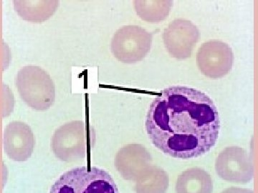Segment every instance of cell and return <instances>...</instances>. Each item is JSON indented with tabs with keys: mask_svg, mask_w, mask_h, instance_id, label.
<instances>
[{
	"mask_svg": "<svg viewBox=\"0 0 258 193\" xmlns=\"http://www.w3.org/2000/svg\"><path fill=\"white\" fill-rule=\"evenodd\" d=\"M35 140L31 128L21 121H13L5 127L3 133V148L7 156L16 162L30 158Z\"/></svg>",
	"mask_w": 258,
	"mask_h": 193,
	"instance_id": "9",
	"label": "cell"
},
{
	"mask_svg": "<svg viewBox=\"0 0 258 193\" xmlns=\"http://www.w3.org/2000/svg\"><path fill=\"white\" fill-rule=\"evenodd\" d=\"M152 161V155L145 147L139 144H130L117 152L115 166L123 179L136 181L150 167Z\"/></svg>",
	"mask_w": 258,
	"mask_h": 193,
	"instance_id": "10",
	"label": "cell"
},
{
	"mask_svg": "<svg viewBox=\"0 0 258 193\" xmlns=\"http://www.w3.org/2000/svg\"><path fill=\"white\" fill-rule=\"evenodd\" d=\"M15 85L24 103L35 111H47L55 103V84L41 67L28 65L20 69Z\"/></svg>",
	"mask_w": 258,
	"mask_h": 193,
	"instance_id": "2",
	"label": "cell"
},
{
	"mask_svg": "<svg viewBox=\"0 0 258 193\" xmlns=\"http://www.w3.org/2000/svg\"><path fill=\"white\" fill-rule=\"evenodd\" d=\"M152 40V34L142 27L125 25L113 35L111 52L115 58L123 63H137L149 53Z\"/></svg>",
	"mask_w": 258,
	"mask_h": 193,
	"instance_id": "5",
	"label": "cell"
},
{
	"mask_svg": "<svg viewBox=\"0 0 258 193\" xmlns=\"http://www.w3.org/2000/svg\"><path fill=\"white\" fill-rule=\"evenodd\" d=\"M170 0H136L134 9L137 15L144 21L158 23L164 21L170 13L173 7Z\"/></svg>",
	"mask_w": 258,
	"mask_h": 193,
	"instance_id": "14",
	"label": "cell"
},
{
	"mask_svg": "<svg viewBox=\"0 0 258 193\" xmlns=\"http://www.w3.org/2000/svg\"><path fill=\"white\" fill-rule=\"evenodd\" d=\"M215 170L219 177L227 182L247 184L253 178L252 159L242 147H226L217 157Z\"/></svg>",
	"mask_w": 258,
	"mask_h": 193,
	"instance_id": "6",
	"label": "cell"
},
{
	"mask_svg": "<svg viewBox=\"0 0 258 193\" xmlns=\"http://www.w3.org/2000/svg\"><path fill=\"white\" fill-rule=\"evenodd\" d=\"M50 193H120L107 171L96 167H76L64 172L51 187Z\"/></svg>",
	"mask_w": 258,
	"mask_h": 193,
	"instance_id": "3",
	"label": "cell"
},
{
	"mask_svg": "<svg viewBox=\"0 0 258 193\" xmlns=\"http://www.w3.org/2000/svg\"><path fill=\"white\" fill-rule=\"evenodd\" d=\"M14 9L23 20L30 23H43L50 18L59 6L57 0H15Z\"/></svg>",
	"mask_w": 258,
	"mask_h": 193,
	"instance_id": "11",
	"label": "cell"
},
{
	"mask_svg": "<svg viewBox=\"0 0 258 193\" xmlns=\"http://www.w3.org/2000/svg\"><path fill=\"white\" fill-rule=\"evenodd\" d=\"M234 54L230 45L219 40L205 42L199 48L197 64L202 73L209 78H222L232 68Z\"/></svg>",
	"mask_w": 258,
	"mask_h": 193,
	"instance_id": "7",
	"label": "cell"
},
{
	"mask_svg": "<svg viewBox=\"0 0 258 193\" xmlns=\"http://www.w3.org/2000/svg\"><path fill=\"white\" fill-rule=\"evenodd\" d=\"M145 125L153 145L179 159L210 151L220 129V116L211 98L184 86H172L159 93L149 106Z\"/></svg>",
	"mask_w": 258,
	"mask_h": 193,
	"instance_id": "1",
	"label": "cell"
},
{
	"mask_svg": "<svg viewBox=\"0 0 258 193\" xmlns=\"http://www.w3.org/2000/svg\"><path fill=\"white\" fill-rule=\"evenodd\" d=\"M169 179L165 170L151 165L136 180V193H166Z\"/></svg>",
	"mask_w": 258,
	"mask_h": 193,
	"instance_id": "13",
	"label": "cell"
},
{
	"mask_svg": "<svg viewBox=\"0 0 258 193\" xmlns=\"http://www.w3.org/2000/svg\"><path fill=\"white\" fill-rule=\"evenodd\" d=\"M212 191L211 176L200 167L184 171L176 180V193H212Z\"/></svg>",
	"mask_w": 258,
	"mask_h": 193,
	"instance_id": "12",
	"label": "cell"
},
{
	"mask_svg": "<svg viewBox=\"0 0 258 193\" xmlns=\"http://www.w3.org/2000/svg\"><path fill=\"white\" fill-rule=\"evenodd\" d=\"M221 193H254V192L249 189L241 188V187H232L225 189Z\"/></svg>",
	"mask_w": 258,
	"mask_h": 193,
	"instance_id": "15",
	"label": "cell"
},
{
	"mask_svg": "<svg viewBox=\"0 0 258 193\" xmlns=\"http://www.w3.org/2000/svg\"><path fill=\"white\" fill-rule=\"evenodd\" d=\"M95 142V132L81 120L71 121L57 129L51 139V149L57 159L71 162L81 160Z\"/></svg>",
	"mask_w": 258,
	"mask_h": 193,
	"instance_id": "4",
	"label": "cell"
},
{
	"mask_svg": "<svg viewBox=\"0 0 258 193\" xmlns=\"http://www.w3.org/2000/svg\"><path fill=\"white\" fill-rule=\"evenodd\" d=\"M200 30L191 21L176 19L163 33V41L169 55L177 60L189 58L200 39Z\"/></svg>",
	"mask_w": 258,
	"mask_h": 193,
	"instance_id": "8",
	"label": "cell"
}]
</instances>
